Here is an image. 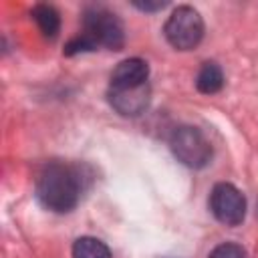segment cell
Segmentation results:
<instances>
[{
  "instance_id": "obj_1",
  "label": "cell",
  "mask_w": 258,
  "mask_h": 258,
  "mask_svg": "<svg viewBox=\"0 0 258 258\" xmlns=\"http://www.w3.org/2000/svg\"><path fill=\"white\" fill-rule=\"evenodd\" d=\"M83 196V173L69 163H48L36 179L38 202L56 214L71 212Z\"/></svg>"
},
{
  "instance_id": "obj_2",
  "label": "cell",
  "mask_w": 258,
  "mask_h": 258,
  "mask_svg": "<svg viewBox=\"0 0 258 258\" xmlns=\"http://www.w3.org/2000/svg\"><path fill=\"white\" fill-rule=\"evenodd\" d=\"M169 149L179 163L191 169H202L212 159V145L204 133L191 125L175 127L169 137Z\"/></svg>"
},
{
  "instance_id": "obj_3",
  "label": "cell",
  "mask_w": 258,
  "mask_h": 258,
  "mask_svg": "<svg viewBox=\"0 0 258 258\" xmlns=\"http://www.w3.org/2000/svg\"><path fill=\"white\" fill-rule=\"evenodd\" d=\"M167 42L177 50H191L200 44L204 36V20L200 12L191 6H177L165 26H163Z\"/></svg>"
},
{
  "instance_id": "obj_4",
  "label": "cell",
  "mask_w": 258,
  "mask_h": 258,
  "mask_svg": "<svg viewBox=\"0 0 258 258\" xmlns=\"http://www.w3.org/2000/svg\"><path fill=\"white\" fill-rule=\"evenodd\" d=\"M83 24H85V34L93 38L97 46L101 44L111 50H121L125 42L123 24L113 12L105 8H89L83 16Z\"/></svg>"
},
{
  "instance_id": "obj_5",
  "label": "cell",
  "mask_w": 258,
  "mask_h": 258,
  "mask_svg": "<svg viewBox=\"0 0 258 258\" xmlns=\"http://www.w3.org/2000/svg\"><path fill=\"white\" fill-rule=\"evenodd\" d=\"M210 210L218 222L226 226H238L246 216V200L238 187L222 181L210 191Z\"/></svg>"
},
{
  "instance_id": "obj_6",
  "label": "cell",
  "mask_w": 258,
  "mask_h": 258,
  "mask_svg": "<svg viewBox=\"0 0 258 258\" xmlns=\"http://www.w3.org/2000/svg\"><path fill=\"white\" fill-rule=\"evenodd\" d=\"M107 99L109 105L123 117H137L141 115L151 99V89L149 85H141V87H127V89H113L109 87L107 91Z\"/></svg>"
},
{
  "instance_id": "obj_7",
  "label": "cell",
  "mask_w": 258,
  "mask_h": 258,
  "mask_svg": "<svg viewBox=\"0 0 258 258\" xmlns=\"http://www.w3.org/2000/svg\"><path fill=\"white\" fill-rule=\"evenodd\" d=\"M149 67L141 58H125L121 60L115 71L111 73L109 87L113 89H127V87H141L147 83Z\"/></svg>"
},
{
  "instance_id": "obj_8",
  "label": "cell",
  "mask_w": 258,
  "mask_h": 258,
  "mask_svg": "<svg viewBox=\"0 0 258 258\" xmlns=\"http://www.w3.org/2000/svg\"><path fill=\"white\" fill-rule=\"evenodd\" d=\"M222 85H224V73H222V69L216 62H212V60L204 62L202 69H200V73H198V77H196L198 91L200 93H206V95H214V93H218L222 89Z\"/></svg>"
},
{
  "instance_id": "obj_9",
  "label": "cell",
  "mask_w": 258,
  "mask_h": 258,
  "mask_svg": "<svg viewBox=\"0 0 258 258\" xmlns=\"http://www.w3.org/2000/svg\"><path fill=\"white\" fill-rule=\"evenodd\" d=\"M32 18H34V22L38 24L42 36L54 38V36L58 34L60 16H58V12H56L52 6H48V4H36V6L32 8Z\"/></svg>"
},
{
  "instance_id": "obj_10",
  "label": "cell",
  "mask_w": 258,
  "mask_h": 258,
  "mask_svg": "<svg viewBox=\"0 0 258 258\" xmlns=\"http://www.w3.org/2000/svg\"><path fill=\"white\" fill-rule=\"evenodd\" d=\"M73 258H113V256L105 242L91 236H83L73 244Z\"/></svg>"
},
{
  "instance_id": "obj_11",
  "label": "cell",
  "mask_w": 258,
  "mask_h": 258,
  "mask_svg": "<svg viewBox=\"0 0 258 258\" xmlns=\"http://www.w3.org/2000/svg\"><path fill=\"white\" fill-rule=\"evenodd\" d=\"M95 48H97V44L93 42V38H89V36L83 32V34H79V36H75V38H71V40L67 42L64 54H67V56H73V54H79V52L95 50Z\"/></svg>"
},
{
  "instance_id": "obj_12",
  "label": "cell",
  "mask_w": 258,
  "mask_h": 258,
  "mask_svg": "<svg viewBox=\"0 0 258 258\" xmlns=\"http://www.w3.org/2000/svg\"><path fill=\"white\" fill-rule=\"evenodd\" d=\"M208 258H246V250L240 246V244H234V242H224V244H218Z\"/></svg>"
},
{
  "instance_id": "obj_13",
  "label": "cell",
  "mask_w": 258,
  "mask_h": 258,
  "mask_svg": "<svg viewBox=\"0 0 258 258\" xmlns=\"http://www.w3.org/2000/svg\"><path fill=\"white\" fill-rule=\"evenodd\" d=\"M133 6L143 12H155V10L165 8V2H133Z\"/></svg>"
}]
</instances>
